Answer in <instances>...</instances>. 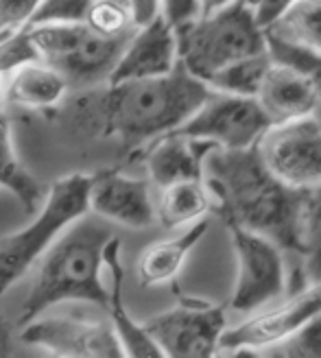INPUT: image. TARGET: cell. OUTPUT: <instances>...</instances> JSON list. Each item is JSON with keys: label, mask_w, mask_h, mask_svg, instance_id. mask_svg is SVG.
Returning <instances> with one entry per match:
<instances>
[{"label": "cell", "mask_w": 321, "mask_h": 358, "mask_svg": "<svg viewBox=\"0 0 321 358\" xmlns=\"http://www.w3.org/2000/svg\"><path fill=\"white\" fill-rule=\"evenodd\" d=\"M204 184L212 210L223 223L271 238L284 254L299 258V221L306 190L278 179L258 153L249 149H212L204 162Z\"/></svg>", "instance_id": "obj_1"}, {"label": "cell", "mask_w": 321, "mask_h": 358, "mask_svg": "<svg viewBox=\"0 0 321 358\" xmlns=\"http://www.w3.org/2000/svg\"><path fill=\"white\" fill-rule=\"evenodd\" d=\"M212 90L192 77L182 62L169 75L107 83L79 101L81 120L103 138L140 149L175 131L210 96Z\"/></svg>", "instance_id": "obj_2"}, {"label": "cell", "mask_w": 321, "mask_h": 358, "mask_svg": "<svg viewBox=\"0 0 321 358\" xmlns=\"http://www.w3.org/2000/svg\"><path fill=\"white\" fill-rule=\"evenodd\" d=\"M114 238L112 229L83 214L52 243L38 260V273L17 315V326L59 306L64 301H87L107 310L110 291L103 286L105 247Z\"/></svg>", "instance_id": "obj_3"}, {"label": "cell", "mask_w": 321, "mask_h": 358, "mask_svg": "<svg viewBox=\"0 0 321 358\" xmlns=\"http://www.w3.org/2000/svg\"><path fill=\"white\" fill-rule=\"evenodd\" d=\"M175 33L180 62L204 83L221 68L266 50L264 29L256 22L245 0L197 15L177 27Z\"/></svg>", "instance_id": "obj_4"}, {"label": "cell", "mask_w": 321, "mask_h": 358, "mask_svg": "<svg viewBox=\"0 0 321 358\" xmlns=\"http://www.w3.org/2000/svg\"><path fill=\"white\" fill-rule=\"evenodd\" d=\"M92 175L73 173L50 186L42 210L27 227L0 238V297L24 278L66 227L87 214Z\"/></svg>", "instance_id": "obj_5"}, {"label": "cell", "mask_w": 321, "mask_h": 358, "mask_svg": "<svg viewBox=\"0 0 321 358\" xmlns=\"http://www.w3.org/2000/svg\"><path fill=\"white\" fill-rule=\"evenodd\" d=\"M27 33L38 59L55 68L68 85H94L107 81L134 31L105 38L79 22L27 27Z\"/></svg>", "instance_id": "obj_6"}, {"label": "cell", "mask_w": 321, "mask_h": 358, "mask_svg": "<svg viewBox=\"0 0 321 358\" xmlns=\"http://www.w3.org/2000/svg\"><path fill=\"white\" fill-rule=\"evenodd\" d=\"M225 227L236 256V282L229 297V308L241 315H252L287 293V254L258 231L234 223H227Z\"/></svg>", "instance_id": "obj_7"}, {"label": "cell", "mask_w": 321, "mask_h": 358, "mask_svg": "<svg viewBox=\"0 0 321 358\" xmlns=\"http://www.w3.org/2000/svg\"><path fill=\"white\" fill-rule=\"evenodd\" d=\"M145 328L164 356L210 358L219 352V338L225 330V306L177 295L175 306L149 319Z\"/></svg>", "instance_id": "obj_8"}, {"label": "cell", "mask_w": 321, "mask_h": 358, "mask_svg": "<svg viewBox=\"0 0 321 358\" xmlns=\"http://www.w3.org/2000/svg\"><path fill=\"white\" fill-rule=\"evenodd\" d=\"M256 147L284 184L306 190L321 182V124L315 114L271 122Z\"/></svg>", "instance_id": "obj_9"}, {"label": "cell", "mask_w": 321, "mask_h": 358, "mask_svg": "<svg viewBox=\"0 0 321 358\" xmlns=\"http://www.w3.org/2000/svg\"><path fill=\"white\" fill-rule=\"evenodd\" d=\"M20 341L62 358H120L124 356L110 321L48 310L20 326Z\"/></svg>", "instance_id": "obj_10"}, {"label": "cell", "mask_w": 321, "mask_h": 358, "mask_svg": "<svg viewBox=\"0 0 321 358\" xmlns=\"http://www.w3.org/2000/svg\"><path fill=\"white\" fill-rule=\"evenodd\" d=\"M271 124L256 96L210 92V96L175 131L208 140L219 149H249Z\"/></svg>", "instance_id": "obj_11"}, {"label": "cell", "mask_w": 321, "mask_h": 358, "mask_svg": "<svg viewBox=\"0 0 321 358\" xmlns=\"http://www.w3.org/2000/svg\"><path fill=\"white\" fill-rule=\"evenodd\" d=\"M317 315H321V282L301 286L282 303H276L271 308L264 306L241 321L238 326L225 328L219 338V352L234 348H254L260 352L264 345L278 341L280 336L293 332Z\"/></svg>", "instance_id": "obj_12"}, {"label": "cell", "mask_w": 321, "mask_h": 358, "mask_svg": "<svg viewBox=\"0 0 321 358\" xmlns=\"http://www.w3.org/2000/svg\"><path fill=\"white\" fill-rule=\"evenodd\" d=\"M87 210H92L99 219L134 229L149 227L157 221L151 182L145 177L124 175L120 171H103L92 175Z\"/></svg>", "instance_id": "obj_13"}, {"label": "cell", "mask_w": 321, "mask_h": 358, "mask_svg": "<svg viewBox=\"0 0 321 358\" xmlns=\"http://www.w3.org/2000/svg\"><path fill=\"white\" fill-rule=\"evenodd\" d=\"M177 62L180 55H177L175 27L162 13H157L149 22L134 29L105 83L162 77L171 73Z\"/></svg>", "instance_id": "obj_14"}, {"label": "cell", "mask_w": 321, "mask_h": 358, "mask_svg": "<svg viewBox=\"0 0 321 358\" xmlns=\"http://www.w3.org/2000/svg\"><path fill=\"white\" fill-rule=\"evenodd\" d=\"M219 149L208 140L190 138L180 131H171L149 142L145 153V166L151 186L166 188L184 179H199L204 175L206 155Z\"/></svg>", "instance_id": "obj_15"}, {"label": "cell", "mask_w": 321, "mask_h": 358, "mask_svg": "<svg viewBox=\"0 0 321 358\" xmlns=\"http://www.w3.org/2000/svg\"><path fill=\"white\" fill-rule=\"evenodd\" d=\"M256 101L271 122L308 116L321 103L317 90L291 68L271 62L256 92Z\"/></svg>", "instance_id": "obj_16"}, {"label": "cell", "mask_w": 321, "mask_h": 358, "mask_svg": "<svg viewBox=\"0 0 321 358\" xmlns=\"http://www.w3.org/2000/svg\"><path fill=\"white\" fill-rule=\"evenodd\" d=\"M105 264L110 271L112 286L110 291V301H107V310H110V324L118 336L120 348L124 356L134 358H162L164 354L159 352L155 341L149 336L145 324H138L127 313L122 297V280H124V268L120 262V241L114 236L105 247Z\"/></svg>", "instance_id": "obj_17"}, {"label": "cell", "mask_w": 321, "mask_h": 358, "mask_svg": "<svg viewBox=\"0 0 321 358\" xmlns=\"http://www.w3.org/2000/svg\"><path fill=\"white\" fill-rule=\"evenodd\" d=\"M208 234V221L199 219L190 223L180 236L169 241H157L149 245L138 258V280L140 286H159L169 284L182 271V266L190 252Z\"/></svg>", "instance_id": "obj_18"}, {"label": "cell", "mask_w": 321, "mask_h": 358, "mask_svg": "<svg viewBox=\"0 0 321 358\" xmlns=\"http://www.w3.org/2000/svg\"><path fill=\"white\" fill-rule=\"evenodd\" d=\"M9 83L5 85V99L11 105L24 110H48L55 107L68 92V81L55 68L35 59L17 66L9 73Z\"/></svg>", "instance_id": "obj_19"}, {"label": "cell", "mask_w": 321, "mask_h": 358, "mask_svg": "<svg viewBox=\"0 0 321 358\" xmlns=\"http://www.w3.org/2000/svg\"><path fill=\"white\" fill-rule=\"evenodd\" d=\"M210 210L212 199L204 179H184V182H175L166 188H159L155 219L164 227L175 229L199 221Z\"/></svg>", "instance_id": "obj_20"}, {"label": "cell", "mask_w": 321, "mask_h": 358, "mask_svg": "<svg viewBox=\"0 0 321 358\" xmlns=\"http://www.w3.org/2000/svg\"><path fill=\"white\" fill-rule=\"evenodd\" d=\"M299 264L295 273L306 284L321 282V182L306 188L299 221Z\"/></svg>", "instance_id": "obj_21"}, {"label": "cell", "mask_w": 321, "mask_h": 358, "mask_svg": "<svg viewBox=\"0 0 321 358\" xmlns=\"http://www.w3.org/2000/svg\"><path fill=\"white\" fill-rule=\"evenodd\" d=\"M264 33L321 52V0H293Z\"/></svg>", "instance_id": "obj_22"}, {"label": "cell", "mask_w": 321, "mask_h": 358, "mask_svg": "<svg viewBox=\"0 0 321 358\" xmlns=\"http://www.w3.org/2000/svg\"><path fill=\"white\" fill-rule=\"evenodd\" d=\"M0 186L11 190V194L20 201L29 212L38 208L40 201V184L35 182V177L22 166L17 159L11 124L9 118L0 112Z\"/></svg>", "instance_id": "obj_23"}, {"label": "cell", "mask_w": 321, "mask_h": 358, "mask_svg": "<svg viewBox=\"0 0 321 358\" xmlns=\"http://www.w3.org/2000/svg\"><path fill=\"white\" fill-rule=\"evenodd\" d=\"M271 66L269 52H256V55L243 57L234 64L221 68L219 73H214L206 85L214 92L225 94H238V96H256L258 87L264 79V73Z\"/></svg>", "instance_id": "obj_24"}, {"label": "cell", "mask_w": 321, "mask_h": 358, "mask_svg": "<svg viewBox=\"0 0 321 358\" xmlns=\"http://www.w3.org/2000/svg\"><path fill=\"white\" fill-rule=\"evenodd\" d=\"M264 40H266V52H269L271 62L287 66L299 77H304L317 90V94L321 99V52L308 46L295 44V42L280 40L269 33H264Z\"/></svg>", "instance_id": "obj_25"}, {"label": "cell", "mask_w": 321, "mask_h": 358, "mask_svg": "<svg viewBox=\"0 0 321 358\" xmlns=\"http://www.w3.org/2000/svg\"><path fill=\"white\" fill-rule=\"evenodd\" d=\"M260 356L269 358H321V315L308 319L293 332L264 345Z\"/></svg>", "instance_id": "obj_26"}, {"label": "cell", "mask_w": 321, "mask_h": 358, "mask_svg": "<svg viewBox=\"0 0 321 358\" xmlns=\"http://www.w3.org/2000/svg\"><path fill=\"white\" fill-rule=\"evenodd\" d=\"M85 24L105 38H116V35H124L136 29L131 9L110 3V0H94L85 15Z\"/></svg>", "instance_id": "obj_27"}, {"label": "cell", "mask_w": 321, "mask_h": 358, "mask_svg": "<svg viewBox=\"0 0 321 358\" xmlns=\"http://www.w3.org/2000/svg\"><path fill=\"white\" fill-rule=\"evenodd\" d=\"M94 0H40L27 27L40 24H79L85 22Z\"/></svg>", "instance_id": "obj_28"}, {"label": "cell", "mask_w": 321, "mask_h": 358, "mask_svg": "<svg viewBox=\"0 0 321 358\" xmlns=\"http://www.w3.org/2000/svg\"><path fill=\"white\" fill-rule=\"evenodd\" d=\"M35 59H38V52H35L29 40L27 27L0 38V75L11 73L17 66H22L27 62H35Z\"/></svg>", "instance_id": "obj_29"}, {"label": "cell", "mask_w": 321, "mask_h": 358, "mask_svg": "<svg viewBox=\"0 0 321 358\" xmlns=\"http://www.w3.org/2000/svg\"><path fill=\"white\" fill-rule=\"evenodd\" d=\"M40 0H0V38L29 24Z\"/></svg>", "instance_id": "obj_30"}, {"label": "cell", "mask_w": 321, "mask_h": 358, "mask_svg": "<svg viewBox=\"0 0 321 358\" xmlns=\"http://www.w3.org/2000/svg\"><path fill=\"white\" fill-rule=\"evenodd\" d=\"M159 13L177 29L199 15V0H159Z\"/></svg>", "instance_id": "obj_31"}, {"label": "cell", "mask_w": 321, "mask_h": 358, "mask_svg": "<svg viewBox=\"0 0 321 358\" xmlns=\"http://www.w3.org/2000/svg\"><path fill=\"white\" fill-rule=\"evenodd\" d=\"M291 3H293V0H245V5L252 9L256 22L262 29L273 24Z\"/></svg>", "instance_id": "obj_32"}, {"label": "cell", "mask_w": 321, "mask_h": 358, "mask_svg": "<svg viewBox=\"0 0 321 358\" xmlns=\"http://www.w3.org/2000/svg\"><path fill=\"white\" fill-rule=\"evenodd\" d=\"M157 13H159V0H131V15L136 27L149 22Z\"/></svg>", "instance_id": "obj_33"}, {"label": "cell", "mask_w": 321, "mask_h": 358, "mask_svg": "<svg viewBox=\"0 0 321 358\" xmlns=\"http://www.w3.org/2000/svg\"><path fill=\"white\" fill-rule=\"evenodd\" d=\"M231 3H236V0H199V15L204 13H212L221 7H227Z\"/></svg>", "instance_id": "obj_34"}, {"label": "cell", "mask_w": 321, "mask_h": 358, "mask_svg": "<svg viewBox=\"0 0 321 358\" xmlns=\"http://www.w3.org/2000/svg\"><path fill=\"white\" fill-rule=\"evenodd\" d=\"M7 354V336H5V328H3V321H0V356Z\"/></svg>", "instance_id": "obj_35"}, {"label": "cell", "mask_w": 321, "mask_h": 358, "mask_svg": "<svg viewBox=\"0 0 321 358\" xmlns=\"http://www.w3.org/2000/svg\"><path fill=\"white\" fill-rule=\"evenodd\" d=\"M5 83H3V75H0V112H3V105H5Z\"/></svg>", "instance_id": "obj_36"}, {"label": "cell", "mask_w": 321, "mask_h": 358, "mask_svg": "<svg viewBox=\"0 0 321 358\" xmlns=\"http://www.w3.org/2000/svg\"><path fill=\"white\" fill-rule=\"evenodd\" d=\"M110 3H118V5H124L131 9V0H110Z\"/></svg>", "instance_id": "obj_37"}, {"label": "cell", "mask_w": 321, "mask_h": 358, "mask_svg": "<svg viewBox=\"0 0 321 358\" xmlns=\"http://www.w3.org/2000/svg\"><path fill=\"white\" fill-rule=\"evenodd\" d=\"M313 114H315V118H317V120H319V124H321V103L317 105V110H315Z\"/></svg>", "instance_id": "obj_38"}]
</instances>
